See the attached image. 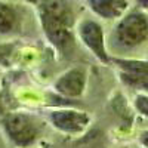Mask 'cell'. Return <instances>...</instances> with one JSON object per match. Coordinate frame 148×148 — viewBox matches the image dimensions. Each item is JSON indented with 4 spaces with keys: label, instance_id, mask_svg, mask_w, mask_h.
<instances>
[{
    "label": "cell",
    "instance_id": "cell-1",
    "mask_svg": "<svg viewBox=\"0 0 148 148\" xmlns=\"http://www.w3.org/2000/svg\"><path fill=\"white\" fill-rule=\"evenodd\" d=\"M148 39V18L142 12H129L117 22L114 40L121 47H136Z\"/></svg>",
    "mask_w": 148,
    "mask_h": 148
},
{
    "label": "cell",
    "instance_id": "cell-2",
    "mask_svg": "<svg viewBox=\"0 0 148 148\" xmlns=\"http://www.w3.org/2000/svg\"><path fill=\"white\" fill-rule=\"evenodd\" d=\"M77 33H79V37L83 42V45L88 49H90L92 53L98 59H101L102 62H108L110 58L105 51L104 28L99 22L95 19H90V18H86L79 22Z\"/></svg>",
    "mask_w": 148,
    "mask_h": 148
},
{
    "label": "cell",
    "instance_id": "cell-3",
    "mask_svg": "<svg viewBox=\"0 0 148 148\" xmlns=\"http://www.w3.org/2000/svg\"><path fill=\"white\" fill-rule=\"evenodd\" d=\"M3 127L18 147H28L37 136V127L33 120L19 113L8 114L3 119Z\"/></svg>",
    "mask_w": 148,
    "mask_h": 148
},
{
    "label": "cell",
    "instance_id": "cell-4",
    "mask_svg": "<svg viewBox=\"0 0 148 148\" xmlns=\"http://www.w3.org/2000/svg\"><path fill=\"white\" fill-rule=\"evenodd\" d=\"M40 21H42V27H43V31L47 37V40L56 49H59L62 52H67L74 43L71 27L58 19L49 18L45 15H40Z\"/></svg>",
    "mask_w": 148,
    "mask_h": 148
},
{
    "label": "cell",
    "instance_id": "cell-5",
    "mask_svg": "<svg viewBox=\"0 0 148 148\" xmlns=\"http://www.w3.org/2000/svg\"><path fill=\"white\" fill-rule=\"evenodd\" d=\"M89 116L83 111L76 110H56L51 113L52 125L67 133H79L89 125Z\"/></svg>",
    "mask_w": 148,
    "mask_h": 148
},
{
    "label": "cell",
    "instance_id": "cell-6",
    "mask_svg": "<svg viewBox=\"0 0 148 148\" xmlns=\"http://www.w3.org/2000/svg\"><path fill=\"white\" fill-rule=\"evenodd\" d=\"M86 86V74L80 68H73L68 70L61 76L56 83H55V89L64 96L70 98H77L83 93Z\"/></svg>",
    "mask_w": 148,
    "mask_h": 148
},
{
    "label": "cell",
    "instance_id": "cell-7",
    "mask_svg": "<svg viewBox=\"0 0 148 148\" xmlns=\"http://www.w3.org/2000/svg\"><path fill=\"white\" fill-rule=\"evenodd\" d=\"M89 9L105 21L123 18L129 8V0H86Z\"/></svg>",
    "mask_w": 148,
    "mask_h": 148
},
{
    "label": "cell",
    "instance_id": "cell-8",
    "mask_svg": "<svg viewBox=\"0 0 148 148\" xmlns=\"http://www.w3.org/2000/svg\"><path fill=\"white\" fill-rule=\"evenodd\" d=\"M39 10L40 15L58 19L70 27L74 25V12L65 0H42Z\"/></svg>",
    "mask_w": 148,
    "mask_h": 148
},
{
    "label": "cell",
    "instance_id": "cell-9",
    "mask_svg": "<svg viewBox=\"0 0 148 148\" xmlns=\"http://www.w3.org/2000/svg\"><path fill=\"white\" fill-rule=\"evenodd\" d=\"M16 12L10 5L0 2V34H8L16 25Z\"/></svg>",
    "mask_w": 148,
    "mask_h": 148
},
{
    "label": "cell",
    "instance_id": "cell-10",
    "mask_svg": "<svg viewBox=\"0 0 148 148\" xmlns=\"http://www.w3.org/2000/svg\"><path fill=\"white\" fill-rule=\"evenodd\" d=\"M135 107L142 116L148 117V95L139 93L135 96Z\"/></svg>",
    "mask_w": 148,
    "mask_h": 148
},
{
    "label": "cell",
    "instance_id": "cell-11",
    "mask_svg": "<svg viewBox=\"0 0 148 148\" xmlns=\"http://www.w3.org/2000/svg\"><path fill=\"white\" fill-rule=\"evenodd\" d=\"M139 141H141V144H142L145 148H148V130H147V132H144V133L141 135Z\"/></svg>",
    "mask_w": 148,
    "mask_h": 148
},
{
    "label": "cell",
    "instance_id": "cell-12",
    "mask_svg": "<svg viewBox=\"0 0 148 148\" xmlns=\"http://www.w3.org/2000/svg\"><path fill=\"white\" fill-rule=\"evenodd\" d=\"M136 3H138L142 9H148V0H136Z\"/></svg>",
    "mask_w": 148,
    "mask_h": 148
},
{
    "label": "cell",
    "instance_id": "cell-13",
    "mask_svg": "<svg viewBox=\"0 0 148 148\" xmlns=\"http://www.w3.org/2000/svg\"><path fill=\"white\" fill-rule=\"evenodd\" d=\"M27 2H28V3H40L42 0H27Z\"/></svg>",
    "mask_w": 148,
    "mask_h": 148
},
{
    "label": "cell",
    "instance_id": "cell-14",
    "mask_svg": "<svg viewBox=\"0 0 148 148\" xmlns=\"http://www.w3.org/2000/svg\"><path fill=\"white\" fill-rule=\"evenodd\" d=\"M0 114H2V105H0Z\"/></svg>",
    "mask_w": 148,
    "mask_h": 148
}]
</instances>
